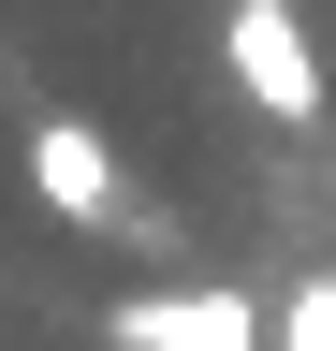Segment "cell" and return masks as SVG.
<instances>
[{
    "label": "cell",
    "instance_id": "6da1fadb",
    "mask_svg": "<svg viewBox=\"0 0 336 351\" xmlns=\"http://www.w3.org/2000/svg\"><path fill=\"white\" fill-rule=\"evenodd\" d=\"M220 59H234V88H248L278 132H307V117L336 103V73H322V44H307L292 0H234V15H220Z\"/></svg>",
    "mask_w": 336,
    "mask_h": 351
},
{
    "label": "cell",
    "instance_id": "7a4b0ae2",
    "mask_svg": "<svg viewBox=\"0 0 336 351\" xmlns=\"http://www.w3.org/2000/svg\"><path fill=\"white\" fill-rule=\"evenodd\" d=\"M103 337L117 351H248V337H278V307H248V293H117Z\"/></svg>",
    "mask_w": 336,
    "mask_h": 351
},
{
    "label": "cell",
    "instance_id": "3957f363",
    "mask_svg": "<svg viewBox=\"0 0 336 351\" xmlns=\"http://www.w3.org/2000/svg\"><path fill=\"white\" fill-rule=\"evenodd\" d=\"M29 191H44L59 219H117V147L88 117H29Z\"/></svg>",
    "mask_w": 336,
    "mask_h": 351
},
{
    "label": "cell",
    "instance_id": "277c9868",
    "mask_svg": "<svg viewBox=\"0 0 336 351\" xmlns=\"http://www.w3.org/2000/svg\"><path fill=\"white\" fill-rule=\"evenodd\" d=\"M278 337H292V351H336V263H322V278H292V293H278Z\"/></svg>",
    "mask_w": 336,
    "mask_h": 351
}]
</instances>
